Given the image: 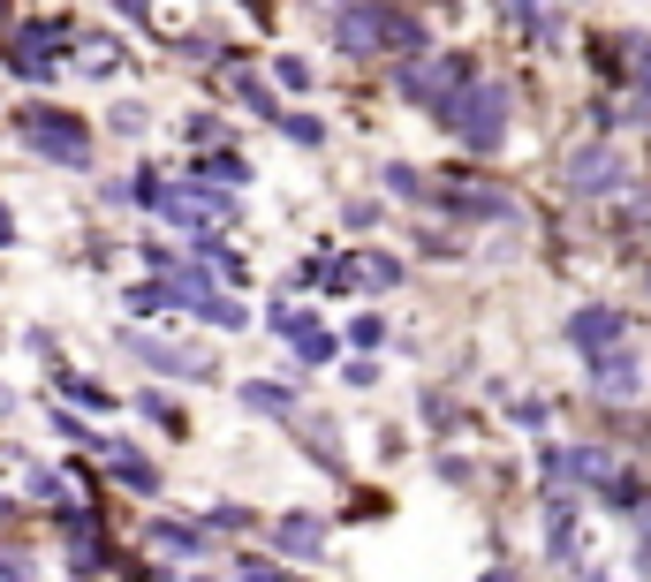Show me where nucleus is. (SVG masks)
I'll return each instance as SVG.
<instances>
[{
    "mask_svg": "<svg viewBox=\"0 0 651 582\" xmlns=\"http://www.w3.org/2000/svg\"><path fill=\"white\" fill-rule=\"evenodd\" d=\"M326 8H333L341 53H417L425 46V23L386 8V0H326Z\"/></svg>",
    "mask_w": 651,
    "mask_h": 582,
    "instance_id": "f257e3e1",
    "label": "nucleus"
},
{
    "mask_svg": "<svg viewBox=\"0 0 651 582\" xmlns=\"http://www.w3.org/2000/svg\"><path fill=\"white\" fill-rule=\"evenodd\" d=\"M440 122H447V137L470 151H492L507 137V84H463L447 107H440Z\"/></svg>",
    "mask_w": 651,
    "mask_h": 582,
    "instance_id": "f03ea898",
    "label": "nucleus"
},
{
    "mask_svg": "<svg viewBox=\"0 0 651 582\" xmlns=\"http://www.w3.org/2000/svg\"><path fill=\"white\" fill-rule=\"evenodd\" d=\"M137 205H152L160 220H174V227H220V220H235V197H220V189H174V182H160V174H137Z\"/></svg>",
    "mask_w": 651,
    "mask_h": 582,
    "instance_id": "7ed1b4c3",
    "label": "nucleus"
},
{
    "mask_svg": "<svg viewBox=\"0 0 651 582\" xmlns=\"http://www.w3.org/2000/svg\"><path fill=\"white\" fill-rule=\"evenodd\" d=\"M15 137L38 151V159H53V166H84V159H91L84 122L61 114V107H23V114H15Z\"/></svg>",
    "mask_w": 651,
    "mask_h": 582,
    "instance_id": "20e7f679",
    "label": "nucleus"
},
{
    "mask_svg": "<svg viewBox=\"0 0 651 582\" xmlns=\"http://www.w3.org/2000/svg\"><path fill=\"white\" fill-rule=\"evenodd\" d=\"M432 197L447 205V220H515L507 189H492V182H478V174H447Z\"/></svg>",
    "mask_w": 651,
    "mask_h": 582,
    "instance_id": "39448f33",
    "label": "nucleus"
},
{
    "mask_svg": "<svg viewBox=\"0 0 651 582\" xmlns=\"http://www.w3.org/2000/svg\"><path fill=\"white\" fill-rule=\"evenodd\" d=\"M61 53H69V30H61V23H30V30H15L8 69H15V76H30V84H46V76L61 69Z\"/></svg>",
    "mask_w": 651,
    "mask_h": 582,
    "instance_id": "423d86ee",
    "label": "nucleus"
},
{
    "mask_svg": "<svg viewBox=\"0 0 651 582\" xmlns=\"http://www.w3.org/2000/svg\"><path fill=\"white\" fill-rule=\"evenodd\" d=\"M394 84H402V99L447 107V99L470 84V61H455V53H447V61H402V76H394Z\"/></svg>",
    "mask_w": 651,
    "mask_h": 582,
    "instance_id": "0eeeda50",
    "label": "nucleus"
},
{
    "mask_svg": "<svg viewBox=\"0 0 651 582\" xmlns=\"http://www.w3.org/2000/svg\"><path fill=\"white\" fill-rule=\"evenodd\" d=\"M402 281V265L394 258H379V250H348V258H333V288H356V295H379Z\"/></svg>",
    "mask_w": 651,
    "mask_h": 582,
    "instance_id": "6e6552de",
    "label": "nucleus"
},
{
    "mask_svg": "<svg viewBox=\"0 0 651 582\" xmlns=\"http://www.w3.org/2000/svg\"><path fill=\"white\" fill-rule=\"evenodd\" d=\"M622 310H606V302H591V310H576L568 318V340H576V356H606V348H622Z\"/></svg>",
    "mask_w": 651,
    "mask_h": 582,
    "instance_id": "1a4fd4ad",
    "label": "nucleus"
},
{
    "mask_svg": "<svg viewBox=\"0 0 651 582\" xmlns=\"http://www.w3.org/2000/svg\"><path fill=\"white\" fill-rule=\"evenodd\" d=\"M614 182H622V159L606 145H584L568 159V189H576V197H599V189H614Z\"/></svg>",
    "mask_w": 651,
    "mask_h": 582,
    "instance_id": "9d476101",
    "label": "nucleus"
},
{
    "mask_svg": "<svg viewBox=\"0 0 651 582\" xmlns=\"http://www.w3.org/2000/svg\"><path fill=\"white\" fill-rule=\"evenodd\" d=\"M130 348L152 363V371H174V379H212V356L205 348H174V340H137L130 333Z\"/></svg>",
    "mask_w": 651,
    "mask_h": 582,
    "instance_id": "9b49d317",
    "label": "nucleus"
},
{
    "mask_svg": "<svg viewBox=\"0 0 651 582\" xmlns=\"http://www.w3.org/2000/svg\"><path fill=\"white\" fill-rule=\"evenodd\" d=\"M266 318H273V333H288V340H296V356H304V363H326V356H333V333H326V325H311L304 310H288V302H273Z\"/></svg>",
    "mask_w": 651,
    "mask_h": 582,
    "instance_id": "f8f14e48",
    "label": "nucleus"
},
{
    "mask_svg": "<svg viewBox=\"0 0 651 582\" xmlns=\"http://www.w3.org/2000/svg\"><path fill=\"white\" fill-rule=\"evenodd\" d=\"M591 379H599L606 401H629V394H637V356H629V340L606 348V356H591Z\"/></svg>",
    "mask_w": 651,
    "mask_h": 582,
    "instance_id": "ddd939ff",
    "label": "nucleus"
},
{
    "mask_svg": "<svg viewBox=\"0 0 651 582\" xmlns=\"http://www.w3.org/2000/svg\"><path fill=\"white\" fill-rule=\"evenodd\" d=\"M273 545H281L288 560H319V553H326L319 515H281V522H273Z\"/></svg>",
    "mask_w": 651,
    "mask_h": 582,
    "instance_id": "4468645a",
    "label": "nucleus"
},
{
    "mask_svg": "<svg viewBox=\"0 0 651 582\" xmlns=\"http://www.w3.org/2000/svg\"><path fill=\"white\" fill-rule=\"evenodd\" d=\"M99 461H114V476H122L130 492H152V484H160V469H152L137 446H122V438H107V446H99Z\"/></svg>",
    "mask_w": 651,
    "mask_h": 582,
    "instance_id": "2eb2a0df",
    "label": "nucleus"
},
{
    "mask_svg": "<svg viewBox=\"0 0 651 582\" xmlns=\"http://www.w3.org/2000/svg\"><path fill=\"white\" fill-rule=\"evenodd\" d=\"M243 409H258V417H281V424H296V394H288V386H266V379H250V386H243Z\"/></svg>",
    "mask_w": 651,
    "mask_h": 582,
    "instance_id": "dca6fc26",
    "label": "nucleus"
},
{
    "mask_svg": "<svg viewBox=\"0 0 651 582\" xmlns=\"http://www.w3.org/2000/svg\"><path fill=\"white\" fill-rule=\"evenodd\" d=\"M197 174H212V182H228V189H235V182H250V159H243V151H205V159H197Z\"/></svg>",
    "mask_w": 651,
    "mask_h": 582,
    "instance_id": "f3484780",
    "label": "nucleus"
},
{
    "mask_svg": "<svg viewBox=\"0 0 651 582\" xmlns=\"http://www.w3.org/2000/svg\"><path fill=\"white\" fill-rule=\"evenodd\" d=\"M145 537H152L160 553H205V530H182V522H152Z\"/></svg>",
    "mask_w": 651,
    "mask_h": 582,
    "instance_id": "a211bd4d",
    "label": "nucleus"
},
{
    "mask_svg": "<svg viewBox=\"0 0 651 582\" xmlns=\"http://www.w3.org/2000/svg\"><path fill=\"white\" fill-rule=\"evenodd\" d=\"M61 394H69V401H84V409H114V394H107V386H91V379H61Z\"/></svg>",
    "mask_w": 651,
    "mask_h": 582,
    "instance_id": "6ab92c4d",
    "label": "nucleus"
},
{
    "mask_svg": "<svg viewBox=\"0 0 651 582\" xmlns=\"http://www.w3.org/2000/svg\"><path fill=\"white\" fill-rule=\"evenodd\" d=\"M273 76H281L288 91H311V61H296V53H281V61H273Z\"/></svg>",
    "mask_w": 651,
    "mask_h": 582,
    "instance_id": "aec40b11",
    "label": "nucleus"
},
{
    "mask_svg": "<svg viewBox=\"0 0 651 582\" xmlns=\"http://www.w3.org/2000/svg\"><path fill=\"white\" fill-rule=\"evenodd\" d=\"M386 189H394V197H432V182L409 174V166H386Z\"/></svg>",
    "mask_w": 651,
    "mask_h": 582,
    "instance_id": "412c9836",
    "label": "nucleus"
},
{
    "mask_svg": "<svg viewBox=\"0 0 651 582\" xmlns=\"http://www.w3.org/2000/svg\"><path fill=\"white\" fill-rule=\"evenodd\" d=\"M197 318H212V325H243V302H235V295H212Z\"/></svg>",
    "mask_w": 651,
    "mask_h": 582,
    "instance_id": "4be33fe9",
    "label": "nucleus"
},
{
    "mask_svg": "<svg viewBox=\"0 0 651 582\" xmlns=\"http://www.w3.org/2000/svg\"><path fill=\"white\" fill-rule=\"evenodd\" d=\"M130 310H167V281H137L130 288Z\"/></svg>",
    "mask_w": 651,
    "mask_h": 582,
    "instance_id": "5701e85b",
    "label": "nucleus"
},
{
    "mask_svg": "<svg viewBox=\"0 0 651 582\" xmlns=\"http://www.w3.org/2000/svg\"><path fill=\"white\" fill-rule=\"evenodd\" d=\"M281 129H288V137H296V145H326V129H319V122H311V114H288V122H281Z\"/></svg>",
    "mask_w": 651,
    "mask_h": 582,
    "instance_id": "b1692460",
    "label": "nucleus"
},
{
    "mask_svg": "<svg viewBox=\"0 0 651 582\" xmlns=\"http://www.w3.org/2000/svg\"><path fill=\"white\" fill-rule=\"evenodd\" d=\"M348 340H356V348H379V340H386V325H379V318H356V333H348Z\"/></svg>",
    "mask_w": 651,
    "mask_h": 582,
    "instance_id": "393cba45",
    "label": "nucleus"
},
{
    "mask_svg": "<svg viewBox=\"0 0 651 582\" xmlns=\"http://www.w3.org/2000/svg\"><path fill=\"white\" fill-rule=\"evenodd\" d=\"M23 484H30V492H38V499H61V476H53V469H30V476H23Z\"/></svg>",
    "mask_w": 651,
    "mask_h": 582,
    "instance_id": "a878e982",
    "label": "nucleus"
},
{
    "mask_svg": "<svg viewBox=\"0 0 651 582\" xmlns=\"http://www.w3.org/2000/svg\"><path fill=\"white\" fill-rule=\"evenodd\" d=\"M145 409H152V417H160L167 432H182V417H174V401H167V394H145Z\"/></svg>",
    "mask_w": 651,
    "mask_h": 582,
    "instance_id": "bb28decb",
    "label": "nucleus"
},
{
    "mask_svg": "<svg viewBox=\"0 0 651 582\" xmlns=\"http://www.w3.org/2000/svg\"><path fill=\"white\" fill-rule=\"evenodd\" d=\"M0 582H30V560L23 553H0Z\"/></svg>",
    "mask_w": 651,
    "mask_h": 582,
    "instance_id": "cd10ccee",
    "label": "nucleus"
},
{
    "mask_svg": "<svg viewBox=\"0 0 651 582\" xmlns=\"http://www.w3.org/2000/svg\"><path fill=\"white\" fill-rule=\"evenodd\" d=\"M622 227H651V189L637 197V205H622Z\"/></svg>",
    "mask_w": 651,
    "mask_h": 582,
    "instance_id": "c85d7f7f",
    "label": "nucleus"
},
{
    "mask_svg": "<svg viewBox=\"0 0 651 582\" xmlns=\"http://www.w3.org/2000/svg\"><path fill=\"white\" fill-rule=\"evenodd\" d=\"M243 582H288L281 568H266V560H243Z\"/></svg>",
    "mask_w": 651,
    "mask_h": 582,
    "instance_id": "c756f323",
    "label": "nucleus"
},
{
    "mask_svg": "<svg viewBox=\"0 0 651 582\" xmlns=\"http://www.w3.org/2000/svg\"><path fill=\"white\" fill-rule=\"evenodd\" d=\"M8 243H15V220H8V205H0V250H8Z\"/></svg>",
    "mask_w": 651,
    "mask_h": 582,
    "instance_id": "7c9ffc66",
    "label": "nucleus"
},
{
    "mask_svg": "<svg viewBox=\"0 0 651 582\" xmlns=\"http://www.w3.org/2000/svg\"><path fill=\"white\" fill-rule=\"evenodd\" d=\"M637 530H644V545H651V499H644V507H637Z\"/></svg>",
    "mask_w": 651,
    "mask_h": 582,
    "instance_id": "2f4dec72",
    "label": "nucleus"
},
{
    "mask_svg": "<svg viewBox=\"0 0 651 582\" xmlns=\"http://www.w3.org/2000/svg\"><path fill=\"white\" fill-rule=\"evenodd\" d=\"M114 8H122V15H145V8H152V0H114Z\"/></svg>",
    "mask_w": 651,
    "mask_h": 582,
    "instance_id": "473e14b6",
    "label": "nucleus"
},
{
    "mask_svg": "<svg viewBox=\"0 0 651 582\" xmlns=\"http://www.w3.org/2000/svg\"><path fill=\"white\" fill-rule=\"evenodd\" d=\"M486 582H507V575H486Z\"/></svg>",
    "mask_w": 651,
    "mask_h": 582,
    "instance_id": "72a5a7b5",
    "label": "nucleus"
}]
</instances>
